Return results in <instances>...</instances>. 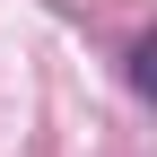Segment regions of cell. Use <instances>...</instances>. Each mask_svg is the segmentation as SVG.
Returning a JSON list of instances; mask_svg holds the SVG:
<instances>
[{
    "mask_svg": "<svg viewBox=\"0 0 157 157\" xmlns=\"http://www.w3.org/2000/svg\"><path fill=\"white\" fill-rule=\"evenodd\" d=\"M131 87H140V96H157V35L131 52Z\"/></svg>",
    "mask_w": 157,
    "mask_h": 157,
    "instance_id": "1",
    "label": "cell"
}]
</instances>
